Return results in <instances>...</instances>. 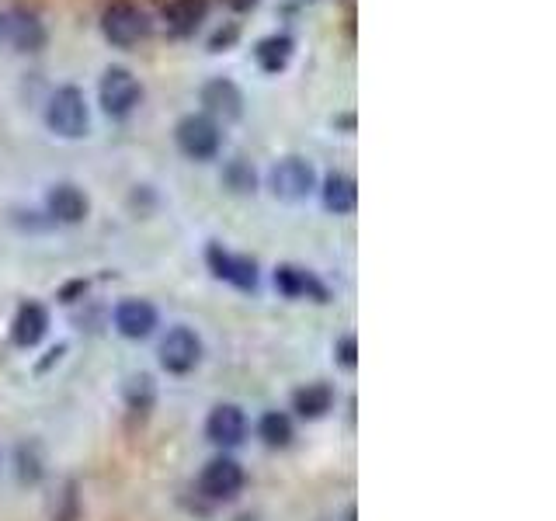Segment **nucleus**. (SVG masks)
<instances>
[{"label":"nucleus","instance_id":"1","mask_svg":"<svg viewBox=\"0 0 556 521\" xmlns=\"http://www.w3.org/2000/svg\"><path fill=\"white\" fill-rule=\"evenodd\" d=\"M46 126L63 139H80L91 129V108L80 87H60L46 105Z\"/></svg>","mask_w":556,"mask_h":521},{"label":"nucleus","instance_id":"2","mask_svg":"<svg viewBox=\"0 0 556 521\" xmlns=\"http://www.w3.org/2000/svg\"><path fill=\"white\" fill-rule=\"evenodd\" d=\"M98 101L108 119H129L143 101V84L129 66H108L98 84Z\"/></svg>","mask_w":556,"mask_h":521},{"label":"nucleus","instance_id":"3","mask_svg":"<svg viewBox=\"0 0 556 521\" xmlns=\"http://www.w3.org/2000/svg\"><path fill=\"white\" fill-rule=\"evenodd\" d=\"M101 35L112 46L129 49L150 35V18L136 0H108L105 11H101Z\"/></svg>","mask_w":556,"mask_h":521},{"label":"nucleus","instance_id":"4","mask_svg":"<svg viewBox=\"0 0 556 521\" xmlns=\"http://www.w3.org/2000/svg\"><path fill=\"white\" fill-rule=\"evenodd\" d=\"M320 178H317V167L303 157H282L278 164L268 171V188H272L275 198L282 202H303L317 192Z\"/></svg>","mask_w":556,"mask_h":521},{"label":"nucleus","instance_id":"5","mask_svg":"<svg viewBox=\"0 0 556 521\" xmlns=\"http://www.w3.org/2000/svg\"><path fill=\"white\" fill-rule=\"evenodd\" d=\"M174 143L188 160H212L223 150V132L209 115H185L174 126Z\"/></svg>","mask_w":556,"mask_h":521},{"label":"nucleus","instance_id":"6","mask_svg":"<svg viewBox=\"0 0 556 521\" xmlns=\"http://www.w3.org/2000/svg\"><path fill=\"white\" fill-rule=\"evenodd\" d=\"M199 101H202V108H206L202 115H209L216 126L219 122H237L240 115H244V91H240V84L230 77L206 80L199 91Z\"/></svg>","mask_w":556,"mask_h":521},{"label":"nucleus","instance_id":"7","mask_svg":"<svg viewBox=\"0 0 556 521\" xmlns=\"http://www.w3.org/2000/svg\"><path fill=\"white\" fill-rule=\"evenodd\" d=\"M4 35L14 42V49H18V53H42V49H46V42H49L42 18L32 11V7H25V4L11 7V11L4 14Z\"/></svg>","mask_w":556,"mask_h":521},{"label":"nucleus","instance_id":"8","mask_svg":"<svg viewBox=\"0 0 556 521\" xmlns=\"http://www.w3.org/2000/svg\"><path fill=\"white\" fill-rule=\"evenodd\" d=\"M202 358V341L188 327H174L160 344V365L174 376H185L199 365Z\"/></svg>","mask_w":556,"mask_h":521},{"label":"nucleus","instance_id":"9","mask_svg":"<svg viewBox=\"0 0 556 521\" xmlns=\"http://www.w3.org/2000/svg\"><path fill=\"white\" fill-rule=\"evenodd\" d=\"M202 494L212 497V501H230V497L240 494V487H244V469H240V462L233 459H212L206 469H202V480H199Z\"/></svg>","mask_w":556,"mask_h":521},{"label":"nucleus","instance_id":"10","mask_svg":"<svg viewBox=\"0 0 556 521\" xmlns=\"http://www.w3.org/2000/svg\"><path fill=\"white\" fill-rule=\"evenodd\" d=\"M206 261L223 282L237 285V289H254V285H258V264L251 258H244V254H230L219 244H212L206 251Z\"/></svg>","mask_w":556,"mask_h":521},{"label":"nucleus","instance_id":"11","mask_svg":"<svg viewBox=\"0 0 556 521\" xmlns=\"http://www.w3.org/2000/svg\"><path fill=\"white\" fill-rule=\"evenodd\" d=\"M46 212L56 219V223H67V226H77L87 219V212H91V198L80 192L77 185H70V181H63V185H53L46 195Z\"/></svg>","mask_w":556,"mask_h":521},{"label":"nucleus","instance_id":"12","mask_svg":"<svg viewBox=\"0 0 556 521\" xmlns=\"http://www.w3.org/2000/svg\"><path fill=\"white\" fill-rule=\"evenodd\" d=\"M209 14V0H167L164 4V25L174 39H188L199 32V25Z\"/></svg>","mask_w":556,"mask_h":521},{"label":"nucleus","instance_id":"13","mask_svg":"<svg viewBox=\"0 0 556 521\" xmlns=\"http://www.w3.org/2000/svg\"><path fill=\"white\" fill-rule=\"evenodd\" d=\"M275 285L289 299H317V303H327V285L313 271L296 268V264H282L275 271Z\"/></svg>","mask_w":556,"mask_h":521},{"label":"nucleus","instance_id":"14","mask_svg":"<svg viewBox=\"0 0 556 521\" xmlns=\"http://www.w3.org/2000/svg\"><path fill=\"white\" fill-rule=\"evenodd\" d=\"M115 327H119V334L129 337V341H143V337H150L153 327H157V310H153L146 299H126V303H119V310H115Z\"/></svg>","mask_w":556,"mask_h":521},{"label":"nucleus","instance_id":"15","mask_svg":"<svg viewBox=\"0 0 556 521\" xmlns=\"http://www.w3.org/2000/svg\"><path fill=\"white\" fill-rule=\"evenodd\" d=\"M206 435L216 445H240V442H244V435H247L244 410L233 407V403H219V407L209 414V421H206Z\"/></svg>","mask_w":556,"mask_h":521},{"label":"nucleus","instance_id":"16","mask_svg":"<svg viewBox=\"0 0 556 521\" xmlns=\"http://www.w3.org/2000/svg\"><path fill=\"white\" fill-rule=\"evenodd\" d=\"M320 198H324V209L334 216H348L358 205V185L351 174H327L324 185H320Z\"/></svg>","mask_w":556,"mask_h":521},{"label":"nucleus","instance_id":"17","mask_svg":"<svg viewBox=\"0 0 556 521\" xmlns=\"http://www.w3.org/2000/svg\"><path fill=\"white\" fill-rule=\"evenodd\" d=\"M292 53H296V42L282 32L265 35V39H258V46H254V60H258L261 73H272V77L292 63Z\"/></svg>","mask_w":556,"mask_h":521},{"label":"nucleus","instance_id":"18","mask_svg":"<svg viewBox=\"0 0 556 521\" xmlns=\"http://www.w3.org/2000/svg\"><path fill=\"white\" fill-rule=\"evenodd\" d=\"M46 327H49V313L39 303H25L18 310V317H14V330H11L14 344L18 348H35L46 337Z\"/></svg>","mask_w":556,"mask_h":521},{"label":"nucleus","instance_id":"19","mask_svg":"<svg viewBox=\"0 0 556 521\" xmlns=\"http://www.w3.org/2000/svg\"><path fill=\"white\" fill-rule=\"evenodd\" d=\"M292 403H296V410L303 417H324L327 410H331V403H334V393H331V386H324V383H310V386H303L296 396H292Z\"/></svg>","mask_w":556,"mask_h":521},{"label":"nucleus","instance_id":"20","mask_svg":"<svg viewBox=\"0 0 556 521\" xmlns=\"http://www.w3.org/2000/svg\"><path fill=\"white\" fill-rule=\"evenodd\" d=\"M258 435L265 438V445H272V449H285V445L292 442V421L285 414H278V410H272V414L261 417Z\"/></svg>","mask_w":556,"mask_h":521},{"label":"nucleus","instance_id":"21","mask_svg":"<svg viewBox=\"0 0 556 521\" xmlns=\"http://www.w3.org/2000/svg\"><path fill=\"white\" fill-rule=\"evenodd\" d=\"M223 181H226L230 192H240V195H247V192L258 188V174H254V167L244 164V160H230L226 171H223Z\"/></svg>","mask_w":556,"mask_h":521},{"label":"nucleus","instance_id":"22","mask_svg":"<svg viewBox=\"0 0 556 521\" xmlns=\"http://www.w3.org/2000/svg\"><path fill=\"white\" fill-rule=\"evenodd\" d=\"M237 35H240V28H237V25H226V28H219V32L209 39V49H212V53H223V49H230L233 42H237Z\"/></svg>","mask_w":556,"mask_h":521},{"label":"nucleus","instance_id":"23","mask_svg":"<svg viewBox=\"0 0 556 521\" xmlns=\"http://www.w3.org/2000/svg\"><path fill=\"white\" fill-rule=\"evenodd\" d=\"M338 355H341V365H345V369L355 365V337H345V341L338 344Z\"/></svg>","mask_w":556,"mask_h":521},{"label":"nucleus","instance_id":"24","mask_svg":"<svg viewBox=\"0 0 556 521\" xmlns=\"http://www.w3.org/2000/svg\"><path fill=\"white\" fill-rule=\"evenodd\" d=\"M230 11H237V14H244V11H254L258 7V0H223Z\"/></svg>","mask_w":556,"mask_h":521},{"label":"nucleus","instance_id":"25","mask_svg":"<svg viewBox=\"0 0 556 521\" xmlns=\"http://www.w3.org/2000/svg\"><path fill=\"white\" fill-rule=\"evenodd\" d=\"M0 39H4V11H0Z\"/></svg>","mask_w":556,"mask_h":521}]
</instances>
